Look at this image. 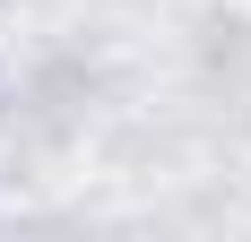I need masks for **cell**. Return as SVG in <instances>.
<instances>
[{
    "mask_svg": "<svg viewBox=\"0 0 251 242\" xmlns=\"http://www.w3.org/2000/svg\"><path fill=\"white\" fill-rule=\"evenodd\" d=\"M0 121H9V104H0Z\"/></svg>",
    "mask_w": 251,
    "mask_h": 242,
    "instance_id": "6da1fadb",
    "label": "cell"
}]
</instances>
